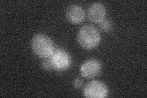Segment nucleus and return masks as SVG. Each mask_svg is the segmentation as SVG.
<instances>
[{
    "instance_id": "0eeeda50",
    "label": "nucleus",
    "mask_w": 147,
    "mask_h": 98,
    "mask_svg": "<svg viewBox=\"0 0 147 98\" xmlns=\"http://www.w3.org/2000/svg\"><path fill=\"white\" fill-rule=\"evenodd\" d=\"M66 17L68 21L73 23H79L85 19V14L82 7L76 4L69 6L66 11Z\"/></svg>"
},
{
    "instance_id": "6e6552de",
    "label": "nucleus",
    "mask_w": 147,
    "mask_h": 98,
    "mask_svg": "<svg viewBox=\"0 0 147 98\" xmlns=\"http://www.w3.org/2000/svg\"><path fill=\"white\" fill-rule=\"evenodd\" d=\"M99 26L102 30L104 31H109L112 29V23L110 20L104 18L99 23Z\"/></svg>"
},
{
    "instance_id": "423d86ee",
    "label": "nucleus",
    "mask_w": 147,
    "mask_h": 98,
    "mask_svg": "<svg viewBox=\"0 0 147 98\" xmlns=\"http://www.w3.org/2000/svg\"><path fill=\"white\" fill-rule=\"evenodd\" d=\"M87 14L91 22L100 23L105 18V8L102 4L94 3L91 4L88 7Z\"/></svg>"
},
{
    "instance_id": "39448f33",
    "label": "nucleus",
    "mask_w": 147,
    "mask_h": 98,
    "mask_svg": "<svg viewBox=\"0 0 147 98\" xmlns=\"http://www.w3.org/2000/svg\"><path fill=\"white\" fill-rule=\"evenodd\" d=\"M101 70H102V65L98 60L90 59L82 64L80 72L82 77L87 78H92L98 76Z\"/></svg>"
},
{
    "instance_id": "20e7f679",
    "label": "nucleus",
    "mask_w": 147,
    "mask_h": 98,
    "mask_svg": "<svg viewBox=\"0 0 147 98\" xmlns=\"http://www.w3.org/2000/svg\"><path fill=\"white\" fill-rule=\"evenodd\" d=\"M108 88L103 82L93 80L85 85L84 95L88 98H104L108 95Z\"/></svg>"
},
{
    "instance_id": "f257e3e1",
    "label": "nucleus",
    "mask_w": 147,
    "mask_h": 98,
    "mask_svg": "<svg viewBox=\"0 0 147 98\" xmlns=\"http://www.w3.org/2000/svg\"><path fill=\"white\" fill-rule=\"evenodd\" d=\"M100 41L98 30L92 25L82 26L77 33V41L82 47L91 50L97 47Z\"/></svg>"
},
{
    "instance_id": "f03ea898",
    "label": "nucleus",
    "mask_w": 147,
    "mask_h": 98,
    "mask_svg": "<svg viewBox=\"0 0 147 98\" xmlns=\"http://www.w3.org/2000/svg\"><path fill=\"white\" fill-rule=\"evenodd\" d=\"M31 46L33 52L42 59L50 58L55 50L51 39L43 34H37L34 36L31 39Z\"/></svg>"
},
{
    "instance_id": "9d476101",
    "label": "nucleus",
    "mask_w": 147,
    "mask_h": 98,
    "mask_svg": "<svg viewBox=\"0 0 147 98\" xmlns=\"http://www.w3.org/2000/svg\"><path fill=\"white\" fill-rule=\"evenodd\" d=\"M73 85L76 88H80L83 85V80L80 78H76L73 82Z\"/></svg>"
},
{
    "instance_id": "1a4fd4ad",
    "label": "nucleus",
    "mask_w": 147,
    "mask_h": 98,
    "mask_svg": "<svg viewBox=\"0 0 147 98\" xmlns=\"http://www.w3.org/2000/svg\"><path fill=\"white\" fill-rule=\"evenodd\" d=\"M41 65H42V68L45 71H51V70H53L51 63H50V58H43L42 62H41Z\"/></svg>"
},
{
    "instance_id": "7ed1b4c3",
    "label": "nucleus",
    "mask_w": 147,
    "mask_h": 98,
    "mask_svg": "<svg viewBox=\"0 0 147 98\" xmlns=\"http://www.w3.org/2000/svg\"><path fill=\"white\" fill-rule=\"evenodd\" d=\"M52 69L57 71H63L70 67L71 57L65 50L58 49L55 50L53 53L50 57Z\"/></svg>"
}]
</instances>
